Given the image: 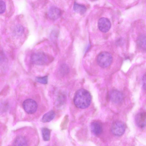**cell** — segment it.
Segmentation results:
<instances>
[{"instance_id":"obj_1","label":"cell","mask_w":146,"mask_h":146,"mask_svg":"<svg viewBox=\"0 0 146 146\" xmlns=\"http://www.w3.org/2000/svg\"><path fill=\"white\" fill-rule=\"evenodd\" d=\"M91 97L90 93L86 90L80 89L75 94L74 102L78 108L84 109L88 108L90 105Z\"/></svg>"},{"instance_id":"obj_2","label":"cell","mask_w":146,"mask_h":146,"mask_svg":"<svg viewBox=\"0 0 146 146\" xmlns=\"http://www.w3.org/2000/svg\"><path fill=\"white\" fill-rule=\"evenodd\" d=\"M53 60L54 58L52 56L42 52H35L32 54L31 57V62L38 65L48 64Z\"/></svg>"},{"instance_id":"obj_3","label":"cell","mask_w":146,"mask_h":146,"mask_svg":"<svg viewBox=\"0 0 146 146\" xmlns=\"http://www.w3.org/2000/svg\"><path fill=\"white\" fill-rule=\"evenodd\" d=\"M112 61V57L111 54L107 52L100 53L98 56L97 62L99 66L105 68L109 67Z\"/></svg>"},{"instance_id":"obj_4","label":"cell","mask_w":146,"mask_h":146,"mask_svg":"<svg viewBox=\"0 0 146 146\" xmlns=\"http://www.w3.org/2000/svg\"><path fill=\"white\" fill-rule=\"evenodd\" d=\"M23 107L25 111L29 114H33L36 112L38 105L34 100L28 99L25 100L23 104Z\"/></svg>"},{"instance_id":"obj_5","label":"cell","mask_w":146,"mask_h":146,"mask_svg":"<svg viewBox=\"0 0 146 146\" xmlns=\"http://www.w3.org/2000/svg\"><path fill=\"white\" fill-rule=\"evenodd\" d=\"M125 127L124 124L120 121H116L112 124L111 130L113 134L117 136H121L124 133Z\"/></svg>"},{"instance_id":"obj_6","label":"cell","mask_w":146,"mask_h":146,"mask_svg":"<svg viewBox=\"0 0 146 146\" xmlns=\"http://www.w3.org/2000/svg\"><path fill=\"white\" fill-rule=\"evenodd\" d=\"M98 26L99 29L103 33H106L110 29L111 23L110 21L105 17L100 18L98 20Z\"/></svg>"},{"instance_id":"obj_7","label":"cell","mask_w":146,"mask_h":146,"mask_svg":"<svg viewBox=\"0 0 146 146\" xmlns=\"http://www.w3.org/2000/svg\"><path fill=\"white\" fill-rule=\"evenodd\" d=\"M135 121L137 125L140 128H143L146 126V113L141 111L135 116Z\"/></svg>"},{"instance_id":"obj_8","label":"cell","mask_w":146,"mask_h":146,"mask_svg":"<svg viewBox=\"0 0 146 146\" xmlns=\"http://www.w3.org/2000/svg\"><path fill=\"white\" fill-rule=\"evenodd\" d=\"M110 98L111 100L115 104L121 103L123 100V96L120 91L116 90L112 91L110 94Z\"/></svg>"},{"instance_id":"obj_9","label":"cell","mask_w":146,"mask_h":146,"mask_svg":"<svg viewBox=\"0 0 146 146\" xmlns=\"http://www.w3.org/2000/svg\"><path fill=\"white\" fill-rule=\"evenodd\" d=\"M61 14L60 10L58 7L52 6L50 7L48 11V15L50 19L56 20L59 18Z\"/></svg>"},{"instance_id":"obj_10","label":"cell","mask_w":146,"mask_h":146,"mask_svg":"<svg viewBox=\"0 0 146 146\" xmlns=\"http://www.w3.org/2000/svg\"><path fill=\"white\" fill-rule=\"evenodd\" d=\"M91 129L92 133L96 135H100L102 131V126L101 124L97 121L91 123Z\"/></svg>"},{"instance_id":"obj_11","label":"cell","mask_w":146,"mask_h":146,"mask_svg":"<svg viewBox=\"0 0 146 146\" xmlns=\"http://www.w3.org/2000/svg\"><path fill=\"white\" fill-rule=\"evenodd\" d=\"M137 45L139 48L143 51H146V35L142 34L137 38Z\"/></svg>"},{"instance_id":"obj_12","label":"cell","mask_w":146,"mask_h":146,"mask_svg":"<svg viewBox=\"0 0 146 146\" xmlns=\"http://www.w3.org/2000/svg\"><path fill=\"white\" fill-rule=\"evenodd\" d=\"M55 116L54 112L52 110H51L43 115L41 119V121L43 123L49 122L54 118Z\"/></svg>"},{"instance_id":"obj_13","label":"cell","mask_w":146,"mask_h":146,"mask_svg":"<svg viewBox=\"0 0 146 146\" xmlns=\"http://www.w3.org/2000/svg\"><path fill=\"white\" fill-rule=\"evenodd\" d=\"M27 141L24 137L19 136L17 137L14 140L13 145L15 146H27Z\"/></svg>"},{"instance_id":"obj_14","label":"cell","mask_w":146,"mask_h":146,"mask_svg":"<svg viewBox=\"0 0 146 146\" xmlns=\"http://www.w3.org/2000/svg\"><path fill=\"white\" fill-rule=\"evenodd\" d=\"M73 9L75 12L80 14H84L87 9L84 5L78 4L76 2H74V3Z\"/></svg>"},{"instance_id":"obj_15","label":"cell","mask_w":146,"mask_h":146,"mask_svg":"<svg viewBox=\"0 0 146 146\" xmlns=\"http://www.w3.org/2000/svg\"><path fill=\"white\" fill-rule=\"evenodd\" d=\"M41 133L43 139L45 141H48L50 139V131L46 127H43L41 129Z\"/></svg>"},{"instance_id":"obj_16","label":"cell","mask_w":146,"mask_h":146,"mask_svg":"<svg viewBox=\"0 0 146 146\" xmlns=\"http://www.w3.org/2000/svg\"><path fill=\"white\" fill-rule=\"evenodd\" d=\"M24 31V29L23 27L21 25H18L14 29V33L16 36H19L23 34Z\"/></svg>"},{"instance_id":"obj_17","label":"cell","mask_w":146,"mask_h":146,"mask_svg":"<svg viewBox=\"0 0 146 146\" xmlns=\"http://www.w3.org/2000/svg\"><path fill=\"white\" fill-rule=\"evenodd\" d=\"M69 68L68 66L65 64H63L60 66L59 72L62 75H65L68 72Z\"/></svg>"},{"instance_id":"obj_18","label":"cell","mask_w":146,"mask_h":146,"mask_svg":"<svg viewBox=\"0 0 146 146\" xmlns=\"http://www.w3.org/2000/svg\"><path fill=\"white\" fill-rule=\"evenodd\" d=\"M36 80L38 82L43 84H46L48 82V77L47 76L36 77Z\"/></svg>"},{"instance_id":"obj_19","label":"cell","mask_w":146,"mask_h":146,"mask_svg":"<svg viewBox=\"0 0 146 146\" xmlns=\"http://www.w3.org/2000/svg\"><path fill=\"white\" fill-rule=\"evenodd\" d=\"M6 9V4L3 0H1L0 1V13L3 14L5 11Z\"/></svg>"},{"instance_id":"obj_20","label":"cell","mask_w":146,"mask_h":146,"mask_svg":"<svg viewBox=\"0 0 146 146\" xmlns=\"http://www.w3.org/2000/svg\"><path fill=\"white\" fill-rule=\"evenodd\" d=\"M142 80L143 87L146 90V74H144L143 76Z\"/></svg>"},{"instance_id":"obj_21","label":"cell","mask_w":146,"mask_h":146,"mask_svg":"<svg viewBox=\"0 0 146 146\" xmlns=\"http://www.w3.org/2000/svg\"><path fill=\"white\" fill-rule=\"evenodd\" d=\"M91 0V1H93V0Z\"/></svg>"}]
</instances>
